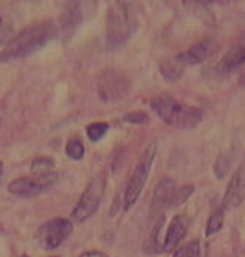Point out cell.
<instances>
[{"mask_svg":"<svg viewBox=\"0 0 245 257\" xmlns=\"http://www.w3.org/2000/svg\"><path fill=\"white\" fill-rule=\"evenodd\" d=\"M140 26V6L131 2H114L105 15V46L111 51L124 46Z\"/></svg>","mask_w":245,"mask_h":257,"instance_id":"obj_1","label":"cell"},{"mask_svg":"<svg viewBox=\"0 0 245 257\" xmlns=\"http://www.w3.org/2000/svg\"><path fill=\"white\" fill-rule=\"evenodd\" d=\"M55 35L57 29L52 23H42L26 27L5 45L0 52V63H12L35 54L46 43H49Z\"/></svg>","mask_w":245,"mask_h":257,"instance_id":"obj_2","label":"cell"},{"mask_svg":"<svg viewBox=\"0 0 245 257\" xmlns=\"http://www.w3.org/2000/svg\"><path fill=\"white\" fill-rule=\"evenodd\" d=\"M150 107L167 125L178 130L195 128L202 120V110L199 107L186 106L167 94L153 97L150 100Z\"/></svg>","mask_w":245,"mask_h":257,"instance_id":"obj_3","label":"cell"},{"mask_svg":"<svg viewBox=\"0 0 245 257\" xmlns=\"http://www.w3.org/2000/svg\"><path fill=\"white\" fill-rule=\"evenodd\" d=\"M105 187H107V179L104 173L97 174L89 184L86 186L83 195L80 196L79 202L76 204L74 210L71 211V219L74 221H85L88 220L91 216H94L103 199H104Z\"/></svg>","mask_w":245,"mask_h":257,"instance_id":"obj_4","label":"cell"},{"mask_svg":"<svg viewBox=\"0 0 245 257\" xmlns=\"http://www.w3.org/2000/svg\"><path fill=\"white\" fill-rule=\"evenodd\" d=\"M156 150H158L156 145L152 143L141 153L140 159H139L130 180H128L127 189H125V202H124L125 210H130L137 202V199L140 198L141 192L144 189V184L147 182L150 168H152L153 161L156 158Z\"/></svg>","mask_w":245,"mask_h":257,"instance_id":"obj_5","label":"cell"},{"mask_svg":"<svg viewBox=\"0 0 245 257\" xmlns=\"http://www.w3.org/2000/svg\"><path fill=\"white\" fill-rule=\"evenodd\" d=\"M60 182V176L52 171L46 174H35L27 177H18L8 186V192L18 198H35L52 190Z\"/></svg>","mask_w":245,"mask_h":257,"instance_id":"obj_6","label":"cell"},{"mask_svg":"<svg viewBox=\"0 0 245 257\" xmlns=\"http://www.w3.org/2000/svg\"><path fill=\"white\" fill-rule=\"evenodd\" d=\"M130 91L131 80L114 69H107L97 77V92L104 103L120 101L128 97Z\"/></svg>","mask_w":245,"mask_h":257,"instance_id":"obj_7","label":"cell"},{"mask_svg":"<svg viewBox=\"0 0 245 257\" xmlns=\"http://www.w3.org/2000/svg\"><path fill=\"white\" fill-rule=\"evenodd\" d=\"M73 232V223L69 219H52L43 223L36 232V241L45 250L58 248Z\"/></svg>","mask_w":245,"mask_h":257,"instance_id":"obj_8","label":"cell"},{"mask_svg":"<svg viewBox=\"0 0 245 257\" xmlns=\"http://www.w3.org/2000/svg\"><path fill=\"white\" fill-rule=\"evenodd\" d=\"M218 48H220V40L217 37H207V39L198 42L196 45H193L186 52L178 54L175 58L180 63H183L184 66H195V64L204 63L205 60L212 57Z\"/></svg>","mask_w":245,"mask_h":257,"instance_id":"obj_9","label":"cell"},{"mask_svg":"<svg viewBox=\"0 0 245 257\" xmlns=\"http://www.w3.org/2000/svg\"><path fill=\"white\" fill-rule=\"evenodd\" d=\"M175 182L173 179H161L152 195L150 202V216L162 214L168 207H171L173 198L175 195Z\"/></svg>","mask_w":245,"mask_h":257,"instance_id":"obj_10","label":"cell"},{"mask_svg":"<svg viewBox=\"0 0 245 257\" xmlns=\"http://www.w3.org/2000/svg\"><path fill=\"white\" fill-rule=\"evenodd\" d=\"M242 201H245V164L236 170L232 180L229 182L220 208L223 211H227L241 205Z\"/></svg>","mask_w":245,"mask_h":257,"instance_id":"obj_11","label":"cell"},{"mask_svg":"<svg viewBox=\"0 0 245 257\" xmlns=\"http://www.w3.org/2000/svg\"><path fill=\"white\" fill-rule=\"evenodd\" d=\"M187 230H189V219L184 214L175 216L174 219L170 221L167 235L162 242V250L164 251L175 250L178 247V244L184 239Z\"/></svg>","mask_w":245,"mask_h":257,"instance_id":"obj_12","label":"cell"},{"mask_svg":"<svg viewBox=\"0 0 245 257\" xmlns=\"http://www.w3.org/2000/svg\"><path fill=\"white\" fill-rule=\"evenodd\" d=\"M82 21V11L79 3L69 5L61 15V32L64 36H70Z\"/></svg>","mask_w":245,"mask_h":257,"instance_id":"obj_13","label":"cell"},{"mask_svg":"<svg viewBox=\"0 0 245 257\" xmlns=\"http://www.w3.org/2000/svg\"><path fill=\"white\" fill-rule=\"evenodd\" d=\"M245 64V42L239 43L238 46H233L221 60L220 69L223 72H230L238 69L239 66Z\"/></svg>","mask_w":245,"mask_h":257,"instance_id":"obj_14","label":"cell"},{"mask_svg":"<svg viewBox=\"0 0 245 257\" xmlns=\"http://www.w3.org/2000/svg\"><path fill=\"white\" fill-rule=\"evenodd\" d=\"M184 69H186V66L183 63H180L175 57L162 61L161 66H159V72L162 74V77L165 80H170V82L178 80L184 73Z\"/></svg>","mask_w":245,"mask_h":257,"instance_id":"obj_15","label":"cell"},{"mask_svg":"<svg viewBox=\"0 0 245 257\" xmlns=\"http://www.w3.org/2000/svg\"><path fill=\"white\" fill-rule=\"evenodd\" d=\"M162 226H164V217L155 224V227H153V230H152V235H150L149 239L146 241V244H144L146 253H162V248H161L159 239H158V238H159V233H161V230H162Z\"/></svg>","mask_w":245,"mask_h":257,"instance_id":"obj_16","label":"cell"},{"mask_svg":"<svg viewBox=\"0 0 245 257\" xmlns=\"http://www.w3.org/2000/svg\"><path fill=\"white\" fill-rule=\"evenodd\" d=\"M173 257H204L201 241H192V242L180 247L178 250H175Z\"/></svg>","mask_w":245,"mask_h":257,"instance_id":"obj_17","label":"cell"},{"mask_svg":"<svg viewBox=\"0 0 245 257\" xmlns=\"http://www.w3.org/2000/svg\"><path fill=\"white\" fill-rule=\"evenodd\" d=\"M107 131H108V123L105 122H94L86 126V136L92 143H97L101 139H104Z\"/></svg>","mask_w":245,"mask_h":257,"instance_id":"obj_18","label":"cell"},{"mask_svg":"<svg viewBox=\"0 0 245 257\" xmlns=\"http://www.w3.org/2000/svg\"><path fill=\"white\" fill-rule=\"evenodd\" d=\"M223 223H224V211L221 208H218L217 211H214L211 214V217L208 219V223H207V236L215 235L223 227Z\"/></svg>","mask_w":245,"mask_h":257,"instance_id":"obj_19","label":"cell"},{"mask_svg":"<svg viewBox=\"0 0 245 257\" xmlns=\"http://www.w3.org/2000/svg\"><path fill=\"white\" fill-rule=\"evenodd\" d=\"M52 168H54V161L51 158H46V156H39L32 162V171L35 174L52 173Z\"/></svg>","mask_w":245,"mask_h":257,"instance_id":"obj_20","label":"cell"},{"mask_svg":"<svg viewBox=\"0 0 245 257\" xmlns=\"http://www.w3.org/2000/svg\"><path fill=\"white\" fill-rule=\"evenodd\" d=\"M66 153H67V156L70 159L79 161L85 155V146H83V143L79 139H71L66 145Z\"/></svg>","mask_w":245,"mask_h":257,"instance_id":"obj_21","label":"cell"},{"mask_svg":"<svg viewBox=\"0 0 245 257\" xmlns=\"http://www.w3.org/2000/svg\"><path fill=\"white\" fill-rule=\"evenodd\" d=\"M195 192V186L193 184H186L180 189L175 190L174 198H173V202H171V207H180L181 204H184Z\"/></svg>","mask_w":245,"mask_h":257,"instance_id":"obj_22","label":"cell"},{"mask_svg":"<svg viewBox=\"0 0 245 257\" xmlns=\"http://www.w3.org/2000/svg\"><path fill=\"white\" fill-rule=\"evenodd\" d=\"M230 170V159L227 155H218L217 159H215V164H214V173L215 176L221 180L227 176Z\"/></svg>","mask_w":245,"mask_h":257,"instance_id":"obj_23","label":"cell"},{"mask_svg":"<svg viewBox=\"0 0 245 257\" xmlns=\"http://www.w3.org/2000/svg\"><path fill=\"white\" fill-rule=\"evenodd\" d=\"M149 120H150V117L143 111H134V113H128V114L124 116V122H127V123L143 125V123H147Z\"/></svg>","mask_w":245,"mask_h":257,"instance_id":"obj_24","label":"cell"},{"mask_svg":"<svg viewBox=\"0 0 245 257\" xmlns=\"http://www.w3.org/2000/svg\"><path fill=\"white\" fill-rule=\"evenodd\" d=\"M12 39V26L9 24H0V43L5 42V40H11Z\"/></svg>","mask_w":245,"mask_h":257,"instance_id":"obj_25","label":"cell"},{"mask_svg":"<svg viewBox=\"0 0 245 257\" xmlns=\"http://www.w3.org/2000/svg\"><path fill=\"white\" fill-rule=\"evenodd\" d=\"M79 257H108L104 253H101V251H86V253H83V254H80Z\"/></svg>","mask_w":245,"mask_h":257,"instance_id":"obj_26","label":"cell"},{"mask_svg":"<svg viewBox=\"0 0 245 257\" xmlns=\"http://www.w3.org/2000/svg\"><path fill=\"white\" fill-rule=\"evenodd\" d=\"M3 174V162L0 161V176Z\"/></svg>","mask_w":245,"mask_h":257,"instance_id":"obj_27","label":"cell"},{"mask_svg":"<svg viewBox=\"0 0 245 257\" xmlns=\"http://www.w3.org/2000/svg\"><path fill=\"white\" fill-rule=\"evenodd\" d=\"M0 24H2V18H0Z\"/></svg>","mask_w":245,"mask_h":257,"instance_id":"obj_28","label":"cell"},{"mask_svg":"<svg viewBox=\"0 0 245 257\" xmlns=\"http://www.w3.org/2000/svg\"><path fill=\"white\" fill-rule=\"evenodd\" d=\"M52 257H60V256H52Z\"/></svg>","mask_w":245,"mask_h":257,"instance_id":"obj_29","label":"cell"}]
</instances>
